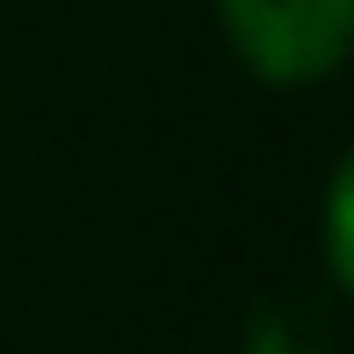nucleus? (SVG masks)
Returning a JSON list of instances; mask_svg holds the SVG:
<instances>
[{
	"mask_svg": "<svg viewBox=\"0 0 354 354\" xmlns=\"http://www.w3.org/2000/svg\"><path fill=\"white\" fill-rule=\"evenodd\" d=\"M239 58L261 80H326L354 51V0H217Z\"/></svg>",
	"mask_w": 354,
	"mask_h": 354,
	"instance_id": "obj_1",
	"label": "nucleus"
},
{
	"mask_svg": "<svg viewBox=\"0 0 354 354\" xmlns=\"http://www.w3.org/2000/svg\"><path fill=\"white\" fill-rule=\"evenodd\" d=\"M326 246H333V268H340V282L354 289V152L340 159V174H333V203H326Z\"/></svg>",
	"mask_w": 354,
	"mask_h": 354,
	"instance_id": "obj_2",
	"label": "nucleus"
}]
</instances>
